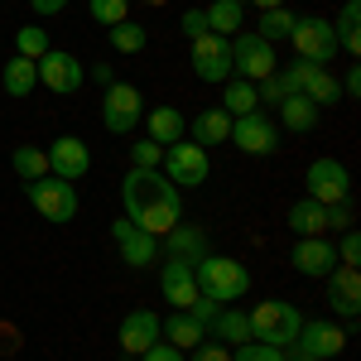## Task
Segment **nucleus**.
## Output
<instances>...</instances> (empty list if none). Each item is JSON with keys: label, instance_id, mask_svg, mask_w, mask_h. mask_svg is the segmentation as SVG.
<instances>
[{"label": "nucleus", "instance_id": "1", "mask_svg": "<svg viewBox=\"0 0 361 361\" xmlns=\"http://www.w3.org/2000/svg\"><path fill=\"white\" fill-rule=\"evenodd\" d=\"M121 207H126V222H135L149 236H164L183 222V193L159 169H130L121 178Z\"/></svg>", "mask_w": 361, "mask_h": 361}, {"label": "nucleus", "instance_id": "2", "mask_svg": "<svg viewBox=\"0 0 361 361\" xmlns=\"http://www.w3.org/2000/svg\"><path fill=\"white\" fill-rule=\"evenodd\" d=\"M193 279H197V294H207V299H217V304H236V299H246L250 294V270L241 260H231V255H202L193 265Z\"/></svg>", "mask_w": 361, "mask_h": 361}, {"label": "nucleus", "instance_id": "3", "mask_svg": "<svg viewBox=\"0 0 361 361\" xmlns=\"http://www.w3.org/2000/svg\"><path fill=\"white\" fill-rule=\"evenodd\" d=\"M250 342H265V347H294V337L304 328V313L289 304V299H265L246 313Z\"/></svg>", "mask_w": 361, "mask_h": 361}, {"label": "nucleus", "instance_id": "4", "mask_svg": "<svg viewBox=\"0 0 361 361\" xmlns=\"http://www.w3.org/2000/svg\"><path fill=\"white\" fill-rule=\"evenodd\" d=\"M25 193H29L34 212H39L44 222H73V217H78V188H73L68 178H54V173H44V178L25 183Z\"/></svg>", "mask_w": 361, "mask_h": 361}, {"label": "nucleus", "instance_id": "5", "mask_svg": "<svg viewBox=\"0 0 361 361\" xmlns=\"http://www.w3.org/2000/svg\"><path fill=\"white\" fill-rule=\"evenodd\" d=\"M294 54L304 58V63H318V68H328L342 49H337V34H333V20H323V15H299L294 20Z\"/></svg>", "mask_w": 361, "mask_h": 361}, {"label": "nucleus", "instance_id": "6", "mask_svg": "<svg viewBox=\"0 0 361 361\" xmlns=\"http://www.w3.org/2000/svg\"><path fill=\"white\" fill-rule=\"evenodd\" d=\"M140 121H145V97H140V87L111 82L102 92V126H106L111 135H130Z\"/></svg>", "mask_w": 361, "mask_h": 361}, {"label": "nucleus", "instance_id": "7", "mask_svg": "<svg viewBox=\"0 0 361 361\" xmlns=\"http://www.w3.org/2000/svg\"><path fill=\"white\" fill-rule=\"evenodd\" d=\"M169 183L183 193V188H197V183H207V173H212V159H207V149L202 145H169L164 149V164H159Z\"/></svg>", "mask_w": 361, "mask_h": 361}, {"label": "nucleus", "instance_id": "8", "mask_svg": "<svg viewBox=\"0 0 361 361\" xmlns=\"http://www.w3.org/2000/svg\"><path fill=\"white\" fill-rule=\"evenodd\" d=\"M275 68H279V63H275V44H265L255 29L231 39V78H241V82H260V78H270Z\"/></svg>", "mask_w": 361, "mask_h": 361}, {"label": "nucleus", "instance_id": "9", "mask_svg": "<svg viewBox=\"0 0 361 361\" xmlns=\"http://www.w3.org/2000/svg\"><path fill=\"white\" fill-rule=\"evenodd\" d=\"M304 188H308V197H313V202L333 207V202H347V197H352V173H347V164H342V159L323 154V159H313V164H308Z\"/></svg>", "mask_w": 361, "mask_h": 361}, {"label": "nucleus", "instance_id": "10", "mask_svg": "<svg viewBox=\"0 0 361 361\" xmlns=\"http://www.w3.org/2000/svg\"><path fill=\"white\" fill-rule=\"evenodd\" d=\"M231 145L241 154H255V159H270L279 149V126L270 121L265 111H250V116H236L231 121Z\"/></svg>", "mask_w": 361, "mask_h": 361}, {"label": "nucleus", "instance_id": "11", "mask_svg": "<svg viewBox=\"0 0 361 361\" xmlns=\"http://www.w3.org/2000/svg\"><path fill=\"white\" fill-rule=\"evenodd\" d=\"M34 68H39V82L49 87V92H58V97H73V92L87 82V68L68 54V49H49Z\"/></svg>", "mask_w": 361, "mask_h": 361}, {"label": "nucleus", "instance_id": "12", "mask_svg": "<svg viewBox=\"0 0 361 361\" xmlns=\"http://www.w3.org/2000/svg\"><path fill=\"white\" fill-rule=\"evenodd\" d=\"M193 73L197 82H226L231 78V39H222V34L193 39Z\"/></svg>", "mask_w": 361, "mask_h": 361}, {"label": "nucleus", "instance_id": "13", "mask_svg": "<svg viewBox=\"0 0 361 361\" xmlns=\"http://www.w3.org/2000/svg\"><path fill=\"white\" fill-rule=\"evenodd\" d=\"M159 337H164V318L154 308H130L121 318V347H126V357H145Z\"/></svg>", "mask_w": 361, "mask_h": 361}, {"label": "nucleus", "instance_id": "14", "mask_svg": "<svg viewBox=\"0 0 361 361\" xmlns=\"http://www.w3.org/2000/svg\"><path fill=\"white\" fill-rule=\"evenodd\" d=\"M111 241L121 250V260L130 265V270H145V265H154L159 260V236H149V231H140L135 222H111Z\"/></svg>", "mask_w": 361, "mask_h": 361}, {"label": "nucleus", "instance_id": "15", "mask_svg": "<svg viewBox=\"0 0 361 361\" xmlns=\"http://www.w3.org/2000/svg\"><path fill=\"white\" fill-rule=\"evenodd\" d=\"M294 347L308 352V357H318V361H333V357H342L347 333L337 328L333 318H304V328H299V337H294Z\"/></svg>", "mask_w": 361, "mask_h": 361}, {"label": "nucleus", "instance_id": "16", "mask_svg": "<svg viewBox=\"0 0 361 361\" xmlns=\"http://www.w3.org/2000/svg\"><path fill=\"white\" fill-rule=\"evenodd\" d=\"M44 154H49V173H54V178L78 183V178H87V173H92V154H87V145L78 135H58Z\"/></svg>", "mask_w": 361, "mask_h": 361}, {"label": "nucleus", "instance_id": "17", "mask_svg": "<svg viewBox=\"0 0 361 361\" xmlns=\"http://www.w3.org/2000/svg\"><path fill=\"white\" fill-rule=\"evenodd\" d=\"M294 270L304 279H328L337 270V250L328 236H299L294 241Z\"/></svg>", "mask_w": 361, "mask_h": 361}, {"label": "nucleus", "instance_id": "18", "mask_svg": "<svg viewBox=\"0 0 361 361\" xmlns=\"http://www.w3.org/2000/svg\"><path fill=\"white\" fill-rule=\"evenodd\" d=\"M328 304H333V313H342L347 323L361 313V275H357V265H337L333 275H328Z\"/></svg>", "mask_w": 361, "mask_h": 361}, {"label": "nucleus", "instance_id": "19", "mask_svg": "<svg viewBox=\"0 0 361 361\" xmlns=\"http://www.w3.org/2000/svg\"><path fill=\"white\" fill-rule=\"evenodd\" d=\"M159 294H164L173 308H188L197 299L193 265H188V260H164V270H159Z\"/></svg>", "mask_w": 361, "mask_h": 361}, {"label": "nucleus", "instance_id": "20", "mask_svg": "<svg viewBox=\"0 0 361 361\" xmlns=\"http://www.w3.org/2000/svg\"><path fill=\"white\" fill-rule=\"evenodd\" d=\"M159 241H164L169 260H188V265H197V260L207 255V231H202V226H188V222H178L173 231H164Z\"/></svg>", "mask_w": 361, "mask_h": 361}, {"label": "nucleus", "instance_id": "21", "mask_svg": "<svg viewBox=\"0 0 361 361\" xmlns=\"http://www.w3.org/2000/svg\"><path fill=\"white\" fill-rule=\"evenodd\" d=\"M145 126H149V140L164 145V149L188 135V116L178 111V106H154V111H145Z\"/></svg>", "mask_w": 361, "mask_h": 361}, {"label": "nucleus", "instance_id": "22", "mask_svg": "<svg viewBox=\"0 0 361 361\" xmlns=\"http://www.w3.org/2000/svg\"><path fill=\"white\" fill-rule=\"evenodd\" d=\"M188 130H193V145H226L231 140V116L222 111V106H207V111H197L193 121H188Z\"/></svg>", "mask_w": 361, "mask_h": 361}, {"label": "nucleus", "instance_id": "23", "mask_svg": "<svg viewBox=\"0 0 361 361\" xmlns=\"http://www.w3.org/2000/svg\"><path fill=\"white\" fill-rule=\"evenodd\" d=\"M202 20H207V34L236 39L241 25H246V5H241V0H212V5L202 10Z\"/></svg>", "mask_w": 361, "mask_h": 361}, {"label": "nucleus", "instance_id": "24", "mask_svg": "<svg viewBox=\"0 0 361 361\" xmlns=\"http://www.w3.org/2000/svg\"><path fill=\"white\" fill-rule=\"evenodd\" d=\"M289 231H294V236H328V231H333V226H328V207L313 202V197H299V202L289 207Z\"/></svg>", "mask_w": 361, "mask_h": 361}, {"label": "nucleus", "instance_id": "25", "mask_svg": "<svg viewBox=\"0 0 361 361\" xmlns=\"http://www.w3.org/2000/svg\"><path fill=\"white\" fill-rule=\"evenodd\" d=\"M207 337H212V342H222V347H241V342L250 337L246 313H241V308H231V304H222V308H217V318L207 323Z\"/></svg>", "mask_w": 361, "mask_h": 361}, {"label": "nucleus", "instance_id": "26", "mask_svg": "<svg viewBox=\"0 0 361 361\" xmlns=\"http://www.w3.org/2000/svg\"><path fill=\"white\" fill-rule=\"evenodd\" d=\"M318 116H323V111L308 102L304 92H289V97L279 102V121H284V130H294V135L313 130V126H318Z\"/></svg>", "mask_w": 361, "mask_h": 361}, {"label": "nucleus", "instance_id": "27", "mask_svg": "<svg viewBox=\"0 0 361 361\" xmlns=\"http://www.w3.org/2000/svg\"><path fill=\"white\" fill-rule=\"evenodd\" d=\"M164 342H169V347H178V352H193L197 342H207V328L193 323L183 308H173V318L164 323Z\"/></svg>", "mask_w": 361, "mask_h": 361}, {"label": "nucleus", "instance_id": "28", "mask_svg": "<svg viewBox=\"0 0 361 361\" xmlns=\"http://www.w3.org/2000/svg\"><path fill=\"white\" fill-rule=\"evenodd\" d=\"M333 34H337V49H342V54H352V58L361 54V5L357 0H342Z\"/></svg>", "mask_w": 361, "mask_h": 361}, {"label": "nucleus", "instance_id": "29", "mask_svg": "<svg viewBox=\"0 0 361 361\" xmlns=\"http://www.w3.org/2000/svg\"><path fill=\"white\" fill-rule=\"evenodd\" d=\"M0 87H5L10 97H29V92L39 87V68H34L29 58H10V63L0 68Z\"/></svg>", "mask_w": 361, "mask_h": 361}, {"label": "nucleus", "instance_id": "30", "mask_svg": "<svg viewBox=\"0 0 361 361\" xmlns=\"http://www.w3.org/2000/svg\"><path fill=\"white\" fill-rule=\"evenodd\" d=\"M222 111L236 121V116H250L260 111V102H255V82H241V78H226L222 82Z\"/></svg>", "mask_w": 361, "mask_h": 361}, {"label": "nucleus", "instance_id": "31", "mask_svg": "<svg viewBox=\"0 0 361 361\" xmlns=\"http://www.w3.org/2000/svg\"><path fill=\"white\" fill-rule=\"evenodd\" d=\"M304 97L318 106V111H323V106H337V102H342V82H337L328 68H313V78L304 82Z\"/></svg>", "mask_w": 361, "mask_h": 361}, {"label": "nucleus", "instance_id": "32", "mask_svg": "<svg viewBox=\"0 0 361 361\" xmlns=\"http://www.w3.org/2000/svg\"><path fill=\"white\" fill-rule=\"evenodd\" d=\"M294 10L289 5H279V10H260V25H255V34L265 39V44H279V39H289L294 34Z\"/></svg>", "mask_w": 361, "mask_h": 361}, {"label": "nucleus", "instance_id": "33", "mask_svg": "<svg viewBox=\"0 0 361 361\" xmlns=\"http://www.w3.org/2000/svg\"><path fill=\"white\" fill-rule=\"evenodd\" d=\"M10 169H15L25 183H34V178H44V173H49V154H44V149H34V145H20V149L10 154Z\"/></svg>", "mask_w": 361, "mask_h": 361}, {"label": "nucleus", "instance_id": "34", "mask_svg": "<svg viewBox=\"0 0 361 361\" xmlns=\"http://www.w3.org/2000/svg\"><path fill=\"white\" fill-rule=\"evenodd\" d=\"M145 44H149V29L145 25H135V20L111 25V49L116 54H145Z\"/></svg>", "mask_w": 361, "mask_h": 361}, {"label": "nucleus", "instance_id": "35", "mask_svg": "<svg viewBox=\"0 0 361 361\" xmlns=\"http://www.w3.org/2000/svg\"><path fill=\"white\" fill-rule=\"evenodd\" d=\"M15 49H20V58H29V63H39V58H44L49 49H54V44H49V29H39V25L15 29Z\"/></svg>", "mask_w": 361, "mask_h": 361}, {"label": "nucleus", "instance_id": "36", "mask_svg": "<svg viewBox=\"0 0 361 361\" xmlns=\"http://www.w3.org/2000/svg\"><path fill=\"white\" fill-rule=\"evenodd\" d=\"M87 10H92V20L97 25H121V20H130V0H87Z\"/></svg>", "mask_w": 361, "mask_h": 361}, {"label": "nucleus", "instance_id": "37", "mask_svg": "<svg viewBox=\"0 0 361 361\" xmlns=\"http://www.w3.org/2000/svg\"><path fill=\"white\" fill-rule=\"evenodd\" d=\"M313 68H318V63H304V58H294L289 68H275V78L284 82V92H304V82L313 78Z\"/></svg>", "mask_w": 361, "mask_h": 361}, {"label": "nucleus", "instance_id": "38", "mask_svg": "<svg viewBox=\"0 0 361 361\" xmlns=\"http://www.w3.org/2000/svg\"><path fill=\"white\" fill-rule=\"evenodd\" d=\"M231 361H284V347H265V342H241L231 347Z\"/></svg>", "mask_w": 361, "mask_h": 361}, {"label": "nucleus", "instance_id": "39", "mask_svg": "<svg viewBox=\"0 0 361 361\" xmlns=\"http://www.w3.org/2000/svg\"><path fill=\"white\" fill-rule=\"evenodd\" d=\"M159 164H164V145H154L149 135L130 145V169H159Z\"/></svg>", "mask_w": 361, "mask_h": 361}, {"label": "nucleus", "instance_id": "40", "mask_svg": "<svg viewBox=\"0 0 361 361\" xmlns=\"http://www.w3.org/2000/svg\"><path fill=\"white\" fill-rule=\"evenodd\" d=\"M337 250V265H361V236H357V226H347L342 231V246H333Z\"/></svg>", "mask_w": 361, "mask_h": 361}, {"label": "nucleus", "instance_id": "41", "mask_svg": "<svg viewBox=\"0 0 361 361\" xmlns=\"http://www.w3.org/2000/svg\"><path fill=\"white\" fill-rule=\"evenodd\" d=\"M217 308H222V304H217V299H207V294H197V299H193V304H188V308H183V313H188L193 323H202V328H207V323L217 318Z\"/></svg>", "mask_w": 361, "mask_h": 361}, {"label": "nucleus", "instance_id": "42", "mask_svg": "<svg viewBox=\"0 0 361 361\" xmlns=\"http://www.w3.org/2000/svg\"><path fill=\"white\" fill-rule=\"evenodd\" d=\"M178 34L193 44V39H202L207 34V20H202V10H183V20H178Z\"/></svg>", "mask_w": 361, "mask_h": 361}, {"label": "nucleus", "instance_id": "43", "mask_svg": "<svg viewBox=\"0 0 361 361\" xmlns=\"http://www.w3.org/2000/svg\"><path fill=\"white\" fill-rule=\"evenodd\" d=\"M193 361H231V347H222V342L207 337V342H197V347H193Z\"/></svg>", "mask_w": 361, "mask_h": 361}, {"label": "nucleus", "instance_id": "44", "mask_svg": "<svg viewBox=\"0 0 361 361\" xmlns=\"http://www.w3.org/2000/svg\"><path fill=\"white\" fill-rule=\"evenodd\" d=\"M135 361H188V357H183V352H178V347H169L164 337H159V342H154V347H149V352H145V357H135Z\"/></svg>", "mask_w": 361, "mask_h": 361}, {"label": "nucleus", "instance_id": "45", "mask_svg": "<svg viewBox=\"0 0 361 361\" xmlns=\"http://www.w3.org/2000/svg\"><path fill=\"white\" fill-rule=\"evenodd\" d=\"M328 226H333V231H347V226H352V202H333V207H328Z\"/></svg>", "mask_w": 361, "mask_h": 361}, {"label": "nucleus", "instance_id": "46", "mask_svg": "<svg viewBox=\"0 0 361 361\" xmlns=\"http://www.w3.org/2000/svg\"><path fill=\"white\" fill-rule=\"evenodd\" d=\"M342 97H347V102H357V97H361V68H347V78H342Z\"/></svg>", "mask_w": 361, "mask_h": 361}, {"label": "nucleus", "instance_id": "47", "mask_svg": "<svg viewBox=\"0 0 361 361\" xmlns=\"http://www.w3.org/2000/svg\"><path fill=\"white\" fill-rule=\"evenodd\" d=\"M87 78H92V82L102 87V92H106V87L116 82V73H111V68H106V63H97V68H87Z\"/></svg>", "mask_w": 361, "mask_h": 361}, {"label": "nucleus", "instance_id": "48", "mask_svg": "<svg viewBox=\"0 0 361 361\" xmlns=\"http://www.w3.org/2000/svg\"><path fill=\"white\" fill-rule=\"evenodd\" d=\"M29 10L34 15H58V10H68V0H29Z\"/></svg>", "mask_w": 361, "mask_h": 361}, {"label": "nucleus", "instance_id": "49", "mask_svg": "<svg viewBox=\"0 0 361 361\" xmlns=\"http://www.w3.org/2000/svg\"><path fill=\"white\" fill-rule=\"evenodd\" d=\"M284 361H318V357H308V352H299V347H284Z\"/></svg>", "mask_w": 361, "mask_h": 361}, {"label": "nucleus", "instance_id": "50", "mask_svg": "<svg viewBox=\"0 0 361 361\" xmlns=\"http://www.w3.org/2000/svg\"><path fill=\"white\" fill-rule=\"evenodd\" d=\"M241 5H255V10H279L284 0H241Z\"/></svg>", "mask_w": 361, "mask_h": 361}, {"label": "nucleus", "instance_id": "51", "mask_svg": "<svg viewBox=\"0 0 361 361\" xmlns=\"http://www.w3.org/2000/svg\"><path fill=\"white\" fill-rule=\"evenodd\" d=\"M140 5H169V0H140Z\"/></svg>", "mask_w": 361, "mask_h": 361}, {"label": "nucleus", "instance_id": "52", "mask_svg": "<svg viewBox=\"0 0 361 361\" xmlns=\"http://www.w3.org/2000/svg\"><path fill=\"white\" fill-rule=\"evenodd\" d=\"M130 361H135V357H130Z\"/></svg>", "mask_w": 361, "mask_h": 361}]
</instances>
